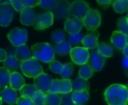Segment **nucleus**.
Returning a JSON list of instances; mask_svg holds the SVG:
<instances>
[{"label":"nucleus","mask_w":128,"mask_h":105,"mask_svg":"<svg viewBox=\"0 0 128 105\" xmlns=\"http://www.w3.org/2000/svg\"><path fill=\"white\" fill-rule=\"evenodd\" d=\"M8 57L7 55V52H5V50L0 49V62H4Z\"/></svg>","instance_id":"c03bdc74"},{"label":"nucleus","mask_w":128,"mask_h":105,"mask_svg":"<svg viewBox=\"0 0 128 105\" xmlns=\"http://www.w3.org/2000/svg\"><path fill=\"white\" fill-rule=\"evenodd\" d=\"M126 87H127V88H128V83L127 84V85H126Z\"/></svg>","instance_id":"603ef678"},{"label":"nucleus","mask_w":128,"mask_h":105,"mask_svg":"<svg viewBox=\"0 0 128 105\" xmlns=\"http://www.w3.org/2000/svg\"><path fill=\"white\" fill-rule=\"evenodd\" d=\"M14 56L20 62L28 60L33 57L32 51L26 44L16 47Z\"/></svg>","instance_id":"a211bd4d"},{"label":"nucleus","mask_w":128,"mask_h":105,"mask_svg":"<svg viewBox=\"0 0 128 105\" xmlns=\"http://www.w3.org/2000/svg\"><path fill=\"white\" fill-rule=\"evenodd\" d=\"M71 83L73 91H89V84L87 80L78 77L71 81Z\"/></svg>","instance_id":"4be33fe9"},{"label":"nucleus","mask_w":128,"mask_h":105,"mask_svg":"<svg viewBox=\"0 0 128 105\" xmlns=\"http://www.w3.org/2000/svg\"><path fill=\"white\" fill-rule=\"evenodd\" d=\"M70 2L68 0H58L56 7L52 9L54 16L60 19H68L70 18Z\"/></svg>","instance_id":"1a4fd4ad"},{"label":"nucleus","mask_w":128,"mask_h":105,"mask_svg":"<svg viewBox=\"0 0 128 105\" xmlns=\"http://www.w3.org/2000/svg\"><path fill=\"white\" fill-rule=\"evenodd\" d=\"M1 99L8 105H14L18 100V95L16 90L11 87H5L0 93Z\"/></svg>","instance_id":"dca6fc26"},{"label":"nucleus","mask_w":128,"mask_h":105,"mask_svg":"<svg viewBox=\"0 0 128 105\" xmlns=\"http://www.w3.org/2000/svg\"><path fill=\"white\" fill-rule=\"evenodd\" d=\"M60 97H61L60 105H74V103L72 100V93L61 95Z\"/></svg>","instance_id":"4c0bfd02"},{"label":"nucleus","mask_w":128,"mask_h":105,"mask_svg":"<svg viewBox=\"0 0 128 105\" xmlns=\"http://www.w3.org/2000/svg\"><path fill=\"white\" fill-rule=\"evenodd\" d=\"M20 69L23 75L28 78H34L38 75L44 73L43 67L39 63V62L34 57L28 60L21 62Z\"/></svg>","instance_id":"7ed1b4c3"},{"label":"nucleus","mask_w":128,"mask_h":105,"mask_svg":"<svg viewBox=\"0 0 128 105\" xmlns=\"http://www.w3.org/2000/svg\"><path fill=\"white\" fill-rule=\"evenodd\" d=\"M93 73L94 72L92 71V69L90 68V66L88 65V63L82 65L80 70H79V77L85 79V80H88L90 78H92L93 76Z\"/></svg>","instance_id":"c756f323"},{"label":"nucleus","mask_w":128,"mask_h":105,"mask_svg":"<svg viewBox=\"0 0 128 105\" xmlns=\"http://www.w3.org/2000/svg\"><path fill=\"white\" fill-rule=\"evenodd\" d=\"M63 68V65L58 60H53L49 63V69L55 74H60Z\"/></svg>","instance_id":"c9c22d12"},{"label":"nucleus","mask_w":128,"mask_h":105,"mask_svg":"<svg viewBox=\"0 0 128 105\" xmlns=\"http://www.w3.org/2000/svg\"><path fill=\"white\" fill-rule=\"evenodd\" d=\"M74 70V63H67L63 65V68H62V70L60 75L63 79H68L73 75Z\"/></svg>","instance_id":"7c9ffc66"},{"label":"nucleus","mask_w":128,"mask_h":105,"mask_svg":"<svg viewBox=\"0 0 128 105\" xmlns=\"http://www.w3.org/2000/svg\"><path fill=\"white\" fill-rule=\"evenodd\" d=\"M37 90H38L34 84H26L19 91L21 96L28 99H32L34 94L36 93Z\"/></svg>","instance_id":"a878e982"},{"label":"nucleus","mask_w":128,"mask_h":105,"mask_svg":"<svg viewBox=\"0 0 128 105\" xmlns=\"http://www.w3.org/2000/svg\"><path fill=\"white\" fill-rule=\"evenodd\" d=\"M5 3H10L9 0H0V4H5Z\"/></svg>","instance_id":"de8ad7c7"},{"label":"nucleus","mask_w":128,"mask_h":105,"mask_svg":"<svg viewBox=\"0 0 128 105\" xmlns=\"http://www.w3.org/2000/svg\"><path fill=\"white\" fill-rule=\"evenodd\" d=\"M45 99L46 95L43 92L37 90L32 99L34 105H45Z\"/></svg>","instance_id":"72a5a7b5"},{"label":"nucleus","mask_w":128,"mask_h":105,"mask_svg":"<svg viewBox=\"0 0 128 105\" xmlns=\"http://www.w3.org/2000/svg\"><path fill=\"white\" fill-rule=\"evenodd\" d=\"M66 38V34L65 32L62 31V30H56L54 31L51 34V39L52 40L57 43H59L62 41H64Z\"/></svg>","instance_id":"f704fd0d"},{"label":"nucleus","mask_w":128,"mask_h":105,"mask_svg":"<svg viewBox=\"0 0 128 105\" xmlns=\"http://www.w3.org/2000/svg\"><path fill=\"white\" fill-rule=\"evenodd\" d=\"M122 66H123L124 69H125V71L128 70V57H124V58L122 59Z\"/></svg>","instance_id":"a18cd8bd"},{"label":"nucleus","mask_w":128,"mask_h":105,"mask_svg":"<svg viewBox=\"0 0 128 105\" xmlns=\"http://www.w3.org/2000/svg\"><path fill=\"white\" fill-rule=\"evenodd\" d=\"M90 6L88 2L84 0H75L70 2V13L71 16L83 20L85 16L90 10Z\"/></svg>","instance_id":"39448f33"},{"label":"nucleus","mask_w":128,"mask_h":105,"mask_svg":"<svg viewBox=\"0 0 128 105\" xmlns=\"http://www.w3.org/2000/svg\"><path fill=\"white\" fill-rule=\"evenodd\" d=\"M82 22L83 26H85L88 31H97L101 22V16L100 12L98 10L91 8L85 16Z\"/></svg>","instance_id":"20e7f679"},{"label":"nucleus","mask_w":128,"mask_h":105,"mask_svg":"<svg viewBox=\"0 0 128 105\" xmlns=\"http://www.w3.org/2000/svg\"><path fill=\"white\" fill-rule=\"evenodd\" d=\"M72 92H73V89H72L71 80L69 78L61 80L58 94L63 95V94H68V93H70Z\"/></svg>","instance_id":"bb28decb"},{"label":"nucleus","mask_w":128,"mask_h":105,"mask_svg":"<svg viewBox=\"0 0 128 105\" xmlns=\"http://www.w3.org/2000/svg\"><path fill=\"white\" fill-rule=\"evenodd\" d=\"M98 52L103 57L108 58L113 56L114 54V47L108 43H100L98 44L97 48Z\"/></svg>","instance_id":"5701e85b"},{"label":"nucleus","mask_w":128,"mask_h":105,"mask_svg":"<svg viewBox=\"0 0 128 105\" xmlns=\"http://www.w3.org/2000/svg\"><path fill=\"white\" fill-rule=\"evenodd\" d=\"M40 0H22V4L25 7H34L39 5Z\"/></svg>","instance_id":"79ce46f5"},{"label":"nucleus","mask_w":128,"mask_h":105,"mask_svg":"<svg viewBox=\"0 0 128 105\" xmlns=\"http://www.w3.org/2000/svg\"><path fill=\"white\" fill-rule=\"evenodd\" d=\"M70 56L74 63L82 66L88 63L89 52L88 49L84 47H74L72 48Z\"/></svg>","instance_id":"0eeeda50"},{"label":"nucleus","mask_w":128,"mask_h":105,"mask_svg":"<svg viewBox=\"0 0 128 105\" xmlns=\"http://www.w3.org/2000/svg\"><path fill=\"white\" fill-rule=\"evenodd\" d=\"M89 99V91H73L72 100L74 105H84Z\"/></svg>","instance_id":"aec40b11"},{"label":"nucleus","mask_w":128,"mask_h":105,"mask_svg":"<svg viewBox=\"0 0 128 105\" xmlns=\"http://www.w3.org/2000/svg\"></svg>","instance_id":"5fc2aeb1"},{"label":"nucleus","mask_w":128,"mask_h":105,"mask_svg":"<svg viewBox=\"0 0 128 105\" xmlns=\"http://www.w3.org/2000/svg\"><path fill=\"white\" fill-rule=\"evenodd\" d=\"M45 105H60L61 103V97L58 94L47 93L45 94Z\"/></svg>","instance_id":"c85d7f7f"},{"label":"nucleus","mask_w":128,"mask_h":105,"mask_svg":"<svg viewBox=\"0 0 128 105\" xmlns=\"http://www.w3.org/2000/svg\"><path fill=\"white\" fill-rule=\"evenodd\" d=\"M55 52L60 56H65L70 53L72 46L68 41L64 40L59 43H57L55 46Z\"/></svg>","instance_id":"b1692460"},{"label":"nucleus","mask_w":128,"mask_h":105,"mask_svg":"<svg viewBox=\"0 0 128 105\" xmlns=\"http://www.w3.org/2000/svg\"><path fill=\"white\" fill-rule=\"evenodd\" d=\"M111 43L118 50L122 51L128 43V37L119 31H115L111 37Z\"/></svg>","instance_id":"2eb2a0df"},{"label":"nucleus","mask_w":128,"mask_h":105,"mask_svg":"<svg viewBox=\"0 0 128 105\" xmlns=\"http://www.w3.org/2000/svg\"><path fill=\"white\" fill-rule=\"evenodd\" d=\"M100 34L98 31L91 32L90 34L86 35L82 41V44L84 48L87 49H95L98 46V38Z\"/></svg>","instance_id":"f3484780"},{"label":"nucleus","mask_w":128,"mask_h":105,"mask_svg":"<svg viewBox=\"0 0 128 105\" xmlns=\"http://www.w3.org/2000/svg\"><path fill=\"white\" fill-rule=\"evenodd\" d=\"M96 1L99 4L104 5L105 7H108L111 3H112V0H96Z\"/></svg>","instance_id":"37998d69"},{"label":"nucleus","mask_w":128,"mask_h":105,"mask_svg":"<svg viewBox=\"0 0 128 105\" xmlns=\"http://www.w3.org/2000/svg\"><path fill=\"white\" fill-rule=\"evenodd\" d=\"M58 0H40L39 6L45 10H52Z\"/></svg>","instance_id":"e433bc0d"},{"label":"nucleus","mask_w":128,"mask_h":105,"mask_svg":"<svg viewBox=\"0 0 128 105\" xmlns=\"http://www.w3.org/2000/svg\"><path fill=\"white\" fill-rule=\"evenodd\" d=\"M10 4L17 12H21L25 7L22 4V0H9Z\"/></svg>","instance_id":"ea45409f"},{"label":"nucleus","mask_w":128,"mask_h":105,"mask_svg":"<svg viewBox=\"0 0 128 105\" xmlns=\"http://www.w3.org/2000/svg\"><path fill=\"white\" fill-rule=\"evenodd\" d=\"M85 35L82 32L80 31L78 33L75 34H68V42L70 43V45L76 46L82 43Z\"/></svg>","instance_id":"2f4dec72"},{"label":"nucleus","mask_w":128,"mask_h":105,"mask_svg":"<svg viewBox=\"0 0 128 105\" xmlns=\"http://www.w3.org/2000/svg\"><path fill=\"white\" fill-rule=\"evenodd\" d=\"M104 97L108 105H128V90L125 85H110L105 90Z\"/></svg>","instance_id":"f257e3e1"},{"label":"nucleus","mask_w":128,"mask_h":105,"mask_svg":"<svg viewBox=\"0 0 128 105\" xmlns=\"http://www.w3.org/2000/svg\"><path fill=\"white\" fill-rule=\"evenodd\" d=\"M106 61V57L101 56L97 50L92 49V52H89V58L87 63L93 72H98L104 68Z\"/></svg>","instance_id":"9b49d317"},{"label":"nucleus","mask_w":128,"mask_h":105,"mask_svg":"<svg viewBox=\"0 0 128 105\" xmlns=\"http://www.w3.org/2000/svg\"><path fill=\"white\" fill-rule=\"evenodd\" d=\"M14 8L10 3L0 4V26H8L14 14Z\"/></svg>","instance_id":"9d476101"},{"label":"nucleus","mask_w":128,"mask_h":105,"mask_svg":"<svg viewBox=\"0 0 128 105\" xmlns=\"http://www.w3.org/2000/svg\"><path fill=\"white\" fill-rule=\"evenodd\" d=\"M32 56L38 61L49 63L54 60L55 49L47 43H38L32 46Z\"/></svg>","instance_id":"f03ea898"},{"label":"nucleus","mask_w":128,"mask_h":105,"mask_svg":"<svg viewBox=\"0 0 128 105\" xmlns=\"http://www.w3.org/2000/svg\"><path fill=\"white\" fill-rule=\"evenodd\" d=\"M25 84V79L23 76L18 72H12L10 78V87L15 90H20Z\"/></svg>","instance_id":"6ab92c4d"},{"label":"nucleus","mask_w":128,"mask_h":105,"mask_svg":"<svg viewBox=\"0 0 128 105\" xmlns=\"http://www.w3.org/2000/svg\"><path fill=\"white\" fill-rule=\"evenodd\" d=\"M16 105H34V102L32 101V99H28V98H26L23 96H20V98H18Z\"/></svg>","instance_id":"a19ab883"},{"label":"nucleus","mask_w":128,"mask_h":105,"mask_svg":"<svg viewBox=\"0 0 128 105\" xmlns=\"http://www.w3.org/2000/svg\"><path fill=\"white\" fill-rule=\"evenodd\" d=\"M37 13L32 7H24L20 12V22L22 25L29 26L34 24L37 19Z\"/></svg>","instance_id":"4468645a"},{"label":"nucleus","mask_w":128,"mask_h":105,"mask_svg":"<svg viewBox=\"0 0 128 105\" xmlns=\"http://www.w3.org/2000/svg\"><path fill=\"white\" fill-rule=\"evenodd\" d=\"M54 21V15L52 11L43 12L37 16V19L34 24L36 30H44L52 25Z\"/></svg>","instance_id":"6e6552de"},{"label":"nucleus","mask_w":128,"mask_h":105,"mask_svg":"<svg viewBox=\"0 0 128 105\" xmlns=\"http://www.w3.org/2000/svg\"><path fill=\"white\" fill-rule=\"evenodd\" d=\"M127 18L128 19V15H127Z\"/></svg>","instance_id":"864d4df0"},{"label":"nucleus","mask_w":128,"mask_h":105,"mask_svg":"<svg viewBox=\"0 0 128 105\" xmlns=\"http://www.w3.org/2000/svg\"><path fill=\"white\" fill-rule=\"evenodd\" d=\"M122 54L124 55V57H128V43L127 45L124 47V49H122Z\"/></svg>","instance_id":"49530a36"},{"label":"nucleus","mask_w":128,"mask_h":105,"mask_svg":"<svg viewBox=\"0 0 128 105\" xmlns=\"http://www.w3.org/2000/svg\"><path fill=\"white\" fill-rule=\"evenodd\" d=\"M112 6L116 13H123L128 12V0H118L113 2Z\"/></svg>","instance_id":"cd10ccee"},{"label":"nucleus","mask_w":128,"mask_h":105,"mask_svg":"<svg viewBox=\"0 0 128 105\" xmlns=\"http://www.w3.org/2000/svg\"><path fill=\"white\" fill-rule=\"evenodd\" d=\"M118 31L128 36V19L127 16H122L118 20Z\"/></svg>","instance_id":"473e14b6"},{"label":"nucleus","mask_w":128,"mask_h":105,"mask_svg":"<svg viewBox=\"0 0 128 105\" xmlns=\"http://www.w3.org/2000/svg\"></svg>","instance_id":"6e6d98bb"},{"label":"nucleus","mask_w":128,"mask_h":105,"mask_svg":"<svg viewBox=\"0 0 128 105\" xmlns=\"http://www.w3.org/2000/svg\"><path fill=\"white\" fill-rule=\"evenodd\" d=\"M118 1V0H112V3L115 2V1Z\"/></svg>","instance_id":"3c124183"},{"label":"nucleus","mask_w":128,"mask_h":105,"mask_svg":"<svg viewBox=\"0 0 128 105\" xmlns=\"http://www.w3.org/2000/svg\"><path fill=\"white\" fill-rule=\"evenodd\" d=\"M126 75H127V76L128 77V70H127V71H126Z\"/></svg>","instance_id":"8fccbe9b"},{"label":"nucleus","mask_w":128,"mask_h":105,"mask_svg":"<svg viewBox=\"0 0 128 105\" xmlns=\"http://www.w3.org/2000/svg\"><path fill=\"white\" fill-rule=\"evenodd\" d=\"M60 83H61V80L59 79H54L52 80L50 90H49V93H56V94H58L59 93V87H60Z\"/></svg>","instance_id":"58836bf2"},{"label":"nucleus","mask_w":128,"mask_h":105,"mask_svg":"<svg viewBox=\"0 0 128 105\" xmlns=\"http://www.w3.org/2000/svg\"><path fill=\"white\" fill-rule=\"evenodd\" d=\"M21 62L19 61L15 56L10 55L7 57V59L4 61V67H5L8 70H9L11 73L16 72L19 68H20Z\"/></svg>","instance_id":"412c9836"},{"label":"nucleus","mask_w":128,"mask_h":105,"mask_svg":"<svg viewBox=\"0 0 128 105\" xmlns=\"http://www.w3.org/2000/svg\"><path fill=\"white\" fill-rule=\"evenodd\" d=\"M52 81V78L49 75L44 73L34 78V85L38 90H40L46 94L49 92Z\"/></svg>","instance_id":"f8f14e48"},{"label":"nucleus","mask_w":128,"mask_h":105,"mask_svg":"<svg viewBox=\"0 0 128 105\" xmlns=\"http://www.w3.org/2000/svg\"><path fill=\"white\" fill-rule=\"evenodd\" d=\"M8 38L13 46L18 47L26 44L28 38V33L26 29L15 28L8 34Z\"/></svg>","instance_id":"423d86ee"},{"label":"nucleus","mask_w":128,"mask_h":105,"mask_svg":"<svg viewBox=\"0 0 128 105\" xmlns=\"http://www.w3.org/2000/svg\"><path fill=\"white\" fill-rule=\"evenodd\" d=\"M83 26V22L76 17H70L65 20L64 29L68 34H75L81 31Z\"/></svg>","instance_id":"ddd939ff"},{"label":"nucleus","mask_w":128,"mask_h":105,"mask_svg":"<svg viewBox=\"0 0 128 105\" xmlns=\"http://www.w3.org/2000/svg\"><path fill=\"white\" fill-rule=\"evenodd\" d=\"M10 75L11 72L5 67H0V87H9Z\"/></svg>","instance_id":"393cba45"},{"label":"nucleus","mask_w":128,"mask_h":105,"mask_svg":"<svg viewBox=\"0 0 128 105\" xmlns=\"http://www.w3.org/2000/svg\"><path fill=\"white\" fill-rule=\"evenodd\" d=\"M0 105H2V101L1 98H0Z\"/></svg>","instance_id":"09e8293b"}]
</instances>
